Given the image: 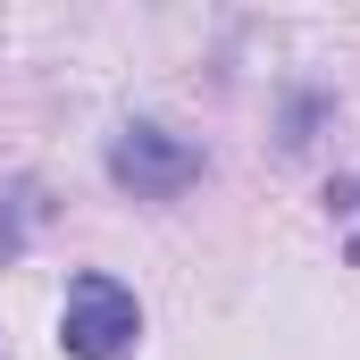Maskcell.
<instances>
[{"label":"cell","instance_id":"obj_3","mask_svg":"<svg viewBox=\"0 0 360 360\" xmlns=\"http://www.w3.org/2000/svg\"><path fill=\"white\" fill-rule=\"evenodd\" d=\"M344 252H352V260H360V235H352V243H344Z\"/></svg>","mask_w":360,"mask_h":360},{"label":"cell","instance_id":"obj_2","mask_svg":"<svg viewBox=\"0 0 360 360\" xmlns=\"http://www.w3.org/2000/svg\"><path fill=\"white\" fill-rule=\"evenodd\" d=\"M109 176L126 184L134 201H176L184 184L201 176V151L184 134H168V126H126L109 143Z\"/></svg>","mask_w":360,"mask_h":360},{"label":"cell","instance_id":"obj_1","mask_svg":"<svg viewBox=\"0 0 360 360\" xmlns=\"http://www.w3.org/2000/svg\"><path fill=\"white\" fill-rule=\"evenodd\" d=\"M134 335H143V310H134V293L117 276L92 269V276L68 285V302H59V344H68V360H117Z\"/></svg>","mask_w":360,"mask_h":360}]
</instances>
